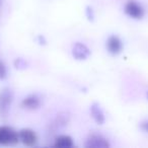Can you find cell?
I'll list each match as a JSON object with an SVG mask.
<instances>
[{"label":"cell","mask_w":148,"mask_h":148,"mask_svg":"<svg viewBox=\"0 0 148 148\" xmlns=\"http://www.w3.org/2000/svg\"><path fill=\"white\" fill-rule=\"evenodd\" d=\"M19 142L18 132L7 126L0 127V144L1 145H15Z\"/></svg>","instance_id":"obj_1"},{"label":"cell","mask_w":148,"mask_h":148,"mask_svg":"<svg viewBox=\"0 0 148 148\" xmlns=\"http://www.w3.org/2000/svg\"><path fill=\"white\" fill-rule=\"evenodd\" d=\"M13 101V91L10 88L2 89L0 91V117L6 118Z\"/></svg>","instance_id":"obj_2"},{"label":"cell","mask_w":148,"mask_h":148,"mask_svg":"<svg viewBox=\"0 0 148 148\" xmlns=\"http://www.w3.org/2000/svg\"><path fill=\"white\" fill-rule=\"evenodd\" d=\"M124 11L127 15L135 19H141L144 16V9L136 0H128Z\"/></svg>","instance_id":"obj_3"},{"label":"cell","mask_w":148,"mask_h":148,"mask_svg":"<svg viewBox=\"0 0 148 148\" xmlns=\"http://www.w3.org/2000/svg\"><path fill=\"white\" fill-rule=\"evenodd\" d=\"M86 148H109L110 143L105 137L99 134H90L85 141Z\"/></svg>","instance_id":"obj_4"},{"label":"cell","mask_w":148,"mask_h":148,"mask_svg":"<svg viewBox=\"0 0 148 148\" xmlns=\"http://www.w3.org/2000/svg\"><path fill=\"white\" fill-rule=\"evenodd\" d=\"M19 135V141L23 142L25 146H35L38 142V136L35 131L32 129H23L18 132Z\"/></svg>","instance_id":"obj_5"},{"label":"cell","mask_w":148,"mask_h":148,"mask_svg":"<svg viewBox=\"0 0 148 148\" xmlns=\"http://www.w3.org/2000/svg\"><path fill=\"white\" fill-rule=\"evenodd\" d=\"M123 49V43L117 36H111L107 41V50L112 55H118Z\"/></svg>","instance_id":"obj_6"},{"label":"cell","mask_w":148,"mask_h":148,"mask_svg":"<svg viewBox=\"0 0 148 148\" xmlns=\"http://www.w3.org/2000/svg\"><path fill=\"white\" fill-rule=\"evenodd\" d=\"M72 55L76 60H85L90 55V51L84 44L78 42L72 48Z\"/></svg>","instance_id":"obj_7"},{"label":"cell","mask_w":148,"mask_h":148,"mask_svg":"<svg viewBox=\"0 0 148 148\" xmlns=\"http://www.w3.org/2000/svg\"><path fill=\"white\" fill-rule=\"evenodd\" d=\"M41 106V99L38 95H32L27 97L21 101V107L27 110H37Z\"/></svg>","instance_id":"obj_8"},{"label":"cell","mask_w":148,"mask_h":148,"mask_svg":"<svg viewBox=\"0 0 148 148\" xmlns=\"http://www.w3.org/2000/svg\"><path fill=\"white\" fill-rule=\"evenodd\" d=\"M90 115L92 119L95 121V123H97L99 125H103L105 123V114H103V110L101 109L99 103H95L90 106Z\"/></svg>","instance_id":"obj_9"},{"label":"cell","mask_w":148,"mask_h":148,"mask_svg":"<svg viewBox=\"0 0 148 148\" xmlns=\"http://www.w3.org/2000/svg\"><path fill=\"white\" fill-rule=\"evenodd\" d=\"M54 146L57 148H72L74 146L73 140L68 135H60L56 137Z\"/></svg>","instance_id":"obj_10"},{"label":"cell","mask_w":148,"mask_h":148,"mask_svg":"<svg viewBox=\"0 0 148 148\" xmlns=\"http://www.w3.org/2000/svg\"><path fill=\"white\" fill-rule=\"evenodd\" d=\"M68 120H69V118H68L67 115H59L57 116V118H56V120L54 121L53 125H52V128H53L54 131H56L57 129H60V128L64 127V126L67 125L68 123Z\"/></svg>","instance_id":"obj_11"},{"label":"cell","mask_w":148,"mask_h":148,"mask_svg":"<svg viewBox=\"0 0 148 148\" xmlns=\"http://www.w3.org/2000/svg\"><path fill=\"white\" fill-rule=\"evenodd\" d=\"M6 76H7L6 66H5V64L2 61H0V80L6 78Z\"/></svg>","instance_id":"obj_12"},{"label":"cell","mask_w":148,"mask_h":148,"mask_svg":"<svg viewBox=\"0 0 148 148\" xmlns=\"http://www.w3.org/2000/svg\"><path fill=\"white\" fill-rule=\"evenodd\" d=\"M14 65H15V67L18 68V69H23V68L27 67V63H25V60L21 59V58H18V59L15 60Z\"/></svg>","instance_id":"obj_13"},{"label":"cell","mask_w":148,"mask_h":148,"mask_svg":"<svg viewBox=\"0 0 148 148\" xmlns=\"http://www.w3.org/2000/svg\"><path fill=\"white\" fill-rule=\"evenodd\" d=\"M86 15H87V18H88L89 21H93V17H95V15H93L92 8H90V7H87V8H86Z\"/></svg>","instance_id":"obj_14"},{"label":"cell","mask_w":148,"mask_h":148,"mask_svg":"<svg viewBox=\"0 0 148 148\" xmlns=\"http://www.w3.org/2000/svg\"><path fill=\"white\" fill-rule=\"evenodd\" d=\"M141 128L144 130V131H147L148 132V121L147 122H144V123L141 124Z\"/></svg>","instance_id":"obj_15"},{"label":"cell","mask_w":148,"mask_h":148,"mask_svg":"<svg viewBox=\"0 0 148 148\" xmlns=\"http://www.w3.org/2000/svg\"><path fill=\"white\" fill-rule=\"evenodd\" d=\"M39 40H40V42H41V44H43V45H44V44H46L43 36H40V37H39Z\"/></svg>","instance_id":"obj_16"},{"label":"cell","mask_w":148,"mask_h":148,"mask_svg":"<svg viewBox=\"0 0 148 148\" xmlns=\"http://www.w3.org/2000/svg\"><path fill=\"white\" fill-rule=\"evenodd\" d=\"M147 99H148V92H147Z\"/></svg>","instance_id":"obj_17"}]
</instances>
